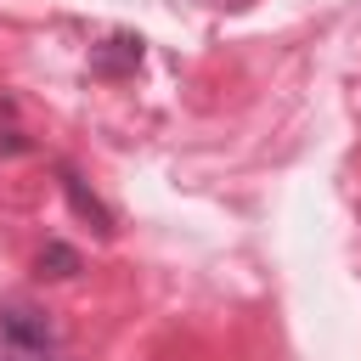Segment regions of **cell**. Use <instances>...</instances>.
<instances>
[{
    "instance_id": "6da1fadb",
    "label": "cell",
    "mask_w": 361,
    "mask_h": 361,
    "mask_svg": "<svg viewBox=\"0 0 361 361\" xmlns=\"http://www.w3.org/2000/svg\"><path fill=\"white\" fill-rule=\"evenodd\" d=\"M0 338L17 361H51L56 355V333L45 322V310H34L28 299H11L0 305Z\"/></svg>"
},
{
    "instance_id": "7a4b0ae2",
    "label": "cell",
    "mask_w": 361,
    "mask_h": 361,
    "mask_svg": "<svg viewBox=\"0 0 361 361\" xmlns=\"http://www.w3.org/2000/svg\"><path fill=\"white\" fill-rule=\"evenodd\" d=\"M141 62V39L135 34H113L107 45H96V56H90V68L102 73V79H118V73H130Z\"/></svg>"
},
{
    "instance_id": "3957f363",
    "label": "cell",
    "mask_w": 361,
    "mask_h": 361,
    "mask_svg": "<svg viewBox=\"0 0 361 361\" xmlns=\"http://www.w3.org/2000/svg\"><path fill=\"white\" fill-rule=\"evenodd\" d=\"M56 175H62V192H68V203H73V209H79V214H85L96 231H113V214H107V209H102V203L85 192V180H79L73 169H56Z\"/></svg>"
},
{
    "instance_id": "277c9868",
    "label": "cell",
    "mask_w": 361,
    "mask_h": 361,
    "mask_svg": "<svg viewBox=\"0 0 361 361\" xmlns=\"http://www.w3.org/2000/svg\"><path fill=\"white\" fill-rule=\"evenodd\" d=\"M39 271H51V276H73V271H79V254H73L68 243H45V254H39Z\"/></svg>"
}]
</instances>
